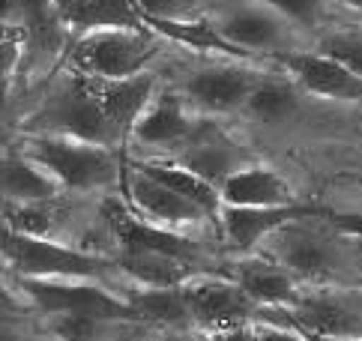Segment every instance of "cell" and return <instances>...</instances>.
<instances>
[{"mask_svg":"<svg viewBox=\"0 0 362 341\" xmlns=\"http://www.w3.org/2000/svg\"><path fill=\"white\" fill-rule=\"evenodd\" d=\"M54 4H57V9L63 12V18H66V24H69L75 16H78L81 9H87L90 4H93V0H54Z\"/></svg>","mask_w":362,"mask_h":341,"instance_id":"cell-32","label":"cell"},{"mask_svg":"<svg viewBox=\"0 0 362 341\" xmlns=\"http://www.w3.org/2000/svg\"><path fill=\"white\" fill-rule=\"evenodd\" d=\"M315 51L339 60L341 67L362 75V30L359 28H332L315 39Z\"/></svg>","mask_w":362,"mask_h":341,"instance_id":"cell-27","label":"cell"},{"mask_svg":"<svg viewBox=\"0 0 362 341\" xmlns=\"http://www.w3.org/2000/svg\"><path fill=\"white\" fill-rule=\"evenodd\" d=\"M21 153H28L30 159L45 165L63 183V189L69 192L117 186L126 174V165H120L117 150L105 147V144L84 141V138L36 132L24 141Z\"/></svg>","mask_w":362,"mask_h":341,"instance_id":"cell-2","label":"cell"},{"mask_svg":"<svg viewBox=\"0 0 362 341\" xmlns=\"http://www.w3.org/2000/svg\"><path fill=\"white\" fill-rule=\"evenodd\" d=\"M102 219L114 233L117 252H165L177 258H201V245L186 237L183 231L156 225L144 216H135V209H126L120 201H102Z\"/></svg>","mask_w":362,"mask_h":341,"instance_id":"cell-11","label":"cell"},{"mask_svg":"<svg viewBox=\"0 0 362 341\" xmlns=\"http://www.w3.org/2000/svg\"><path fill=\"white\" fill-rule=\"evenodd\" d=\"M332 231H339L344 240H362V209H347V213H327Z\"/></svg>","mask_w":362,"mask_h":341,"instance_id":"cell-31","label":"cell"},{"mask_svg":"<svg viewBox=\"0 0 362 341\" xmlns=\"http://www.w3.org/2000/svg\"><path fill=\"white\" fill-rule=\"evenodd\" d=\"M93 81V78H90ZM93 90L99 102L105 105V111L114 123L120 126V132L129 135L132 126L141 120L153 99L159 96V75L153 69H141L126 78H111V81H93Z\"/></svg>","mask_w":362,"mask_h":341,"instance_id":"cell-17","label":"cell"},{"mask_svg":"<svg viewBox=\"0 0 362 341\" xmlns=\"http://www.w3.org/2000/svg\"><path fill=\"white\" fill-rule=\"evenodd\" d=\"M6 204V228L21 233H36V237H51L60 225V207L57 201L40 204Z\"/></svg>","mask_w":362,"mask_h":341,"instance_id":"cell-26","label":"cell"},{"mask_svg":"<svg viewBox=\"0 0 362 341\" xmlns=\"http://www.w3.org/2000/svg\"><path fill=\"white\" fill-rule=\"evenodd\" d=\"M63 183L45 165L30 159L28 153H6L4 159V201L9 204H40L57 201Z\"/></svg>","mask_w":362,"mask_h":341,"instance_id":"cell-20","label":"cell"},{"mask_svg":"<svg viewBox=\"0 0 362 341\" xmlns=\"http://www.w3.org/2000/svg\"><path fill=\"white\" fill-rule=\"evenodd\" d=\"M323 213L317 207L308 204H284V207H234L222 204L218 207V228H222L225 240L230 243L234 252H255L261 248L269 233H276L281 225L293 219Z\"/></svg>","mask_w":362,"mask_h":341,"instance_id":"cell-13","label":"cell"},{"mask_svg":"<svg viewBox=\"0 0 362 341\" xmlns=\"http://www.w3.org/2000/svg\"><path fill=\"white\" fill-rule=\"evenodd\" d=\"M354 243H356V245H354V255L362 260V240H354Z\"/></svg>","mask_w":362,"mask_h":341,"instance_id":"cell-34","label":"cell"},{"mask_svg":"<svg viewBox=\"0 0 362 341\" xmlns=\"http://www.w3.org/2000/svg\"><path fill=\"white\" fill-rule=\"evenodd\" d=\"M222 204H234V207H284V204H296V195L291 189V183L281 174H276L273 168L264 165H245L237 174H230L222 186Z\"/></svg>","mask_w":362,"mask_h":341,"instance_id":"cell-19","label":"cell"},{"mask_svg":"<svg viewBox=\"0 0 362 341\" xmlns=\"http://www.w3.org/2000/svg\"><path fill=\"white\" fill-rule=\"evenodd\" d=\"M18 291L28 306L40 308L42 314L84 311L105 320L144 323L126 296H117L108 291L105 282L96 279H18Z\"/></svg>","mask_w":362,"mask_h":341,"instance_id":"cell-6","label":"cell"},{"mask_svg":"<svg viewBox=\"0 0 362 341\" xmlns=\"http://www.w3.org/2000/svg\"><path fill=\"white\" fill-rule=\"evenodd\" d=\"M162 36L150 28H96L78 33L72 45V69L93 81L126 78L150 67Z\"/></svg>","mask_w":362,"mask_h":341,"instance_id":"cell-4","label":"cell"},{"mask_svg":"<svg viewBox=\"0 0 362 341\" xmlns=\"http://www.w3.org/2000/svg\"><path fill=\"white\" fill-rule=\"evenodd\" d=\"M300 84L296 78H281V75H267L257 78L252 96L245 99L243 114L255 123L264 126H281L300 114Z\"/></svg>","mask_w":362,"mask_h":341,"instance_id":"cell-22","label":"cell"},{"mask_svg":"<svg viewBox=\"0 0 362 341\" xmlns=\"http://www.w3.org/2000/svg\"><path fill=\"white\" fill-rule=\"evenodd\" d=\"M257 78L240 67H204L183 81V96L195 111L234 114L245 108Z\"/></svg>","mask_w":362,"mask_h":341,"instance_id":"cell-14","label":"cell"},{"mask_svg":"<svg viewBox=\"0 0 362 341\" xmlns=\"http://www.w3.org/2000/svg\"><path fill=\"white\" fill-rule=\"evenodd\" d=\"M341 4H347V6H354V9L362 12V0H341Z\"/></svg>","mask_w":362,"mask_h":341,"instance_id":"cell-33","label":"cell"},{"mask_svg":"<svg viewBox=\"0 0 362 341\" xmlns=\"http://www.w3.org/2000/svg\"><path fill=\"white\" fill-rule=\"evenodd\" d=\"M189 108L192 105L183 93H159L150 108L141 114V120L132 126L129 138H135L141 147L150 150L180 153L204 126L201 117H195Z\"/></svg>","mask_w":362,"mask_h":341,"instance_id":"cell-12","label":"cell"},{"mask_svg":"<svg viewBox=\"0 0 362 341\" xmlns=\"http://www.w3.org/2000/svg\"><path fill=\"white\" fill-rule=\"evenodd\" d=\"M284 326L315 338H362V308L351 296L305 291L293 306L279 308Z\"/></svg>","mask_w":362,"mask_h":341,"instance_id":"cell-10","label":"cell"},{"mask_svg":"<svg viewBox=\"0 0 362 341\" xmlns=\"http://www.w3.org/2000/svg\"><path fill=\"white\" fill-rule=\"evenodd\" d=\"M126 299L138 311V318L153 326H192V311L186 303V284L144 287L126 294Z\"/></svg>","mask_w":362,"mask_h":341,"instance_id":"cell-23","label":"cell"},{"mask_svg":"<svg viewBox=\"0 0 362 341\" xmlns=\"http://www.w3.org/2000/svg\"><path fill=\"white\" fill-rule=\"evenodd\" d=\"M120 323V320H105L96 314H84V311H57L48 314V333L54 338H75V341H87V338H102L105 326Z\"/></svg>","mask_w":362,"mask_h":341,"instance_id":"cell-28","label":"cell"},{"mask_svg":"<svg viewBox=\"0 0 362 341\" xmlns=\"http://www.w3.org/2000/svg\"><path fill=\"white\" fill-rule=\"evenodd\" d=\"M4 260L6 272L16 279H96L108 284L114 272H120L117 260L108 255L12 228L4 233Z\"/></svg>","mask_w":362,"mask_h":341,"instance_id":"cell-1","label":"cell"},{"mask_svg":"<svg viewBox=\"0 0 362 341\" xmlns=\"http://www.w3.org/2000/svg\"><path fill=\"white\" fill-rule=\"evenodd\" d=\"M288 72L296 78V84L308 90L312 96L323 99H339V102H362V75L341 67L317 51H288L279 57Z\"/></svg>","mask_w":362,"mask_h":341,"instance_id":"cell-15","label":"cell"},{"mask_svg":"<svg viewBox=\"0 0 362 341\" xmlns=\"http://www.w3.org/2000/svg\"><path fill=\"white\" fill-rule=\"evenodd\" d=\"M72 33L96 30V28H147L138 0H93L87 9L69 21Z\"/></svg>","mask_w":362,"mask_h":341,"instance_id":"cell-25","label":"cell"},{"mask_svg":"<svg viewBox=\"0 0 362 341\" xmlns=\"http://www.w3.org/2000/svg\"><path fill=\"white\" fill-rule=\"evenodd\" d=\"M120 267V275L132 279L144 287H168V284H186L195 275H201L198 260L177 258L165 252H117L114 255Z\"/></svg>","mask_w":362,"mask_h":341,"instance_id":"cell-21","label":"cell"},{"mask_svg":"<svg viewBox=\"0 0 362 341\" xmlns=\"http://www.w3.org/2000/svg\"><path fill=\"white\" fill-rule=\"evenodd\" d=\"M174 159L180 165H186L189 170H195V174L204 177L206 183H213V186H222L230 174H237L240 168L252 165V156L245 153L240 144H234L206 120L198 129V135L180 153H174Z\"/></svg>","mask_w":362,"mask_h":341,"instance_id":"cell-16","label":"cell"},{"mask_svg":"<svg viewBox=\"0 0 362 341\" xmlns=\"http://www.w3.org/2000/svg\"><path fill=\"white\" fill-rule=\"evenodd\" d=\"M308 219L312 216H303L281 225L276 233H269L264 240L261 248H267V258L288 267L300 282H329L335 270H339V258H335L332 243L317 228L312 231L305 228Z\"/></svg>","mask_w":362,"mask_h":341,"instance_id":"cell-8","label":"cell"},{"mask_svg":"<svg viewBox=\"0 0 362 341\" xmlns=\"http://www.w3.org/2000/svg\"><path fill=\"white\" fill-rule=\"evenodd\" d=\"M234 279L261 308H288L305 294L303 282L273 258L243 260L234 270Z\"/></svg>","mask_w":362,"mask_h":341,"instance_id":"cell-18","label":"cell"},{"mask_svg":"<svg viewBox=\"0 0 362 341\" xmlns=\"http://www.w3.org/2000/svg\"><path fill=\"white\" fill-rule=\"evenodd\" d=\"M30 132H48V135H69V138H84L93 144H105V147L117 150L123 144L120 126L111 120L105 105L99 102L93 81L87 75L75 72L63 81L45 108L28 123Z\"/></svg>","mask_w":362,"mask_h":341,"instance_id":"cell-3","label":"cell"},{"mask_svg":"<svg viewBox=\"0 0 362 341\" xmlns=\"http://www.w3.org/2000/svg\"><path fill=\"white\" fill-rule=\"evenodd\" d=\"M141 12L147 18H198L201 16V0H138Z\"/></svg>","mask_w":362,"mask_h":341,"instance_id":"cell-30","label":"cell"},{"mask_svg":"<svg viewBox=\"0 0 362 341\" xmlns=\"http://www.w3.org/2000/svg\"><path fill=\"white\" fill-rule=\"evenodd\" d=\"M123 189L126 198L132 204L138 216H144L156 225L174 228V231H189V228H201L206 221H216L210 209H204L198 201L180 195L177 189L165 186L156 177L144 174L141 168L132 162H126V174H123Z\"/></svg>","mask_w":362,"mask_h":341,"instance_id":"cell-7","label":"cell"},{"mask_svg":"<svg viewBox=\"0 0 362 341\" xmlns=\"http://www.w3.org/2000/svg\"><path fill=\"white\" fill-rule=\"evenodd\" d=\"M135 168H141L144 174L156 177L159 183H165V186L177 189L180 195H186V198L198 201L204 209H210V213L216 216L218 221V207H222V195H218V186H213V183H206L204 177H198L195 170H189L186 165H180L177 159L174 162H156V159H141L135 162Z\"/></svg>","mask_w":362,"mask_h":341,"instance_id":"cell-24","label":"cell"},{"mask_svg":"<svg viewBox=\"0 0 362 341\" xmlns=\"http://www.w3.org/2000/svg\"><path fill=\"white\" fill-rule=\"evenodd\" d=\"M186 303L192 311V326L216 330V338L252 323L257 308H261L243 291L234 275L230 279H201V275H195L192 282H186Z\"/></svg>","mask_w":362,"mask_h":341,"instance_id":"cell-9","label":"cell"},{"mask_svg":"<svg viewBox=\"0 0 362 341\" xmlns=\"http://www.w3.org/2000/svg\"><path fill=\"white\" fill-rule=\"evenodd\" d=\"M264 4L276 6L279 12H284L288 18H293L308 33L323 28L327 18L332 16V9H335V0H264Z\"/></svg>","mask_w":362,"mask_h":341,"instance_id":"cell-29","label":"cell"},{"mask_svg":"<svg viewBox=\"0 0 362 341\" xmlns=\"http://www.w3.org/2000/svg\"><path fill=\"white\" fill-rule=\"evenodd\" d=\"M210 21L230 45L249 57H281L288 51H300V39L308 33L264 0H230L222 9L210 12Z\"/></svg>","mask_w":362,"mask_h":341,"instance_id":"cell-5","label":"cell"}]
</instances>
